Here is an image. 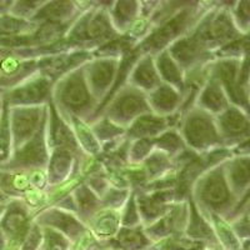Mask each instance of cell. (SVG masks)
Returning <instances> with one entry per match:
<instances>
[{
  "label": "cell",
  "instance_id": "6da1fadb",
  "mask_svg": "<svg viewBox=\"0 0 250 250\" xmlns=\"http://www.w3.org/2000/svg\"><path fill=\"white\" fill-rule=\"evenodd\" d=\"M187 137L189 138V143L191 142L193 146H207L215 140L216 134L214 131V126L209 123V120L204 117H195L189 119L187 124Z\"/></svg>",
  "mask_w": 250,
  "mask_h": 250
},
{
  "label": "cell",
  "instance_id": "7c38bea8",
  "mask_svg": "<svg viewBox=\"0 0 250 250\" xmlns=\"http://www.w3.org/2000/svg\"><path fill=\"white\" fill-rule=\"evenodd\" d=\"M5 207L6 205H0V219H1V216H3L4 211H5Z\"/></svg>",
  "mask_w": 250,
  "mask_h": 250
},
{
  "label": "cell",
  "instance_id": "9c48e42d",
  "mask_svg": "<svg viewBox=\"0 0 250 250\" xmlns=\"http://www.w3.org/2000/svg\"><path fill=\"white\" fill-rule=\"evenodd\" d=\"M140 105H142V102L137 100L135 98H126V99H124L122 102V106L119 108V111L122 110L123 113H124V115H123L124 118L129 117V114H130L131 117V114H133L134 111L139 110V109L142 108Z\"/></svg>",
  "mask_w": 250,
  "mask_h": 250
},
{
  "label": "cell",
  "instance_id": "5b68a950",
  "mask_svg": "<svg viewBox=\"0 0 250 250\" xmlns=\"http://www.w3.org/2000/svg\"><path fill=\"white\" fill-rule=\"evenodd\" d=\"M222 126L227 129L228 133H242V131L247 130L248 128V122L242 114H239L238 111H229L223 117Z\"/></svg>",
  "mask_w": 250,
  "mask_h": 250
},
{
  "label": "cell",
  "instance_id": "30bf717a",
  "mask_svg": "<svg viewBox=\"0 0 250 250\" xmlns=\"http://www.w3.org/2000/svg\"><path fill=\"white\" fill-rule=\"evenodd\" d=\"M9 202V198L5 195V194L1 191V189H0V205H6Z\"/></svg>",
  "mask_w": 250,
  "mask_h": 250
},
{
  "label": "cell",
  "instance_id": "ba28073f",
  "mask_svg": "<svg viewBox=\"0 0 250 250\" xmlns=\"http://www.w3.org/2000/svg\"><path fill=\"white\" fill-rule=\"evenodd\" d=\"M203 100H204L205 105L209 108L211 106L214 109H222L224 106V95L222 94L220 89L216 86V84H211L210 88L205 91Z\"/></svg>",
  "mask_w": 250,
  "mask_h": 250
},
{
  "label": "cell",
  "instance_id": "8fae6325",
  "mask_svg": "<svg viewBox=\"0 0 250 250\" xmlns=\"http://www.w3.org/2000/svg\"><path fill=\"white\" fill-rule=\"evenodd\" d=\"M3 106H4V95H3V91L0 90V115H1V111H3Z\"/></svg>",
  "mask_w": 250,
  "mask_h": 250
},
{
  "label": "cell",
  "instance_id": "3957f363",
  "mask_svg": "<svg viewBox=\"0 0 250 250\" xmlns=\"http://www.w3.org/2000/svg\"><path fill=\"white\" fill-rule=\"evenodd\" d=\"M227 187L223 182L222 176L219 178V174H213L204 187L205 199L213 204H219L227 199Z\"/></svg>",
  "mask_w": 250,
  "mask_h": 250
},
{
  "label": "cell",
  "instance_id": "7a4b0ae2",
  "mask_svg": "<svg viewBox=\"0 0 250 250\" xmlns=\"http://www.w3.org/2000/svg\"><path fill=\"white\" fill-rule=\"evenodd\" d=\"M62 98L69 106L71 105L74 108L80 106V104L85 102L86 98H88V93H86L85 85L83 84L79 78H73L68 83V85L64 88Z\"/></svg>",
  "mask_w": 250,
  "mask_h": 250
},
{
  "label": "cell",
  "instance_id": "8992f818",
  "mask_svg": "<svg viewBox=\"0 0 250 250\" xmlns=\"http://www.w3.org/2000/svg\"><path fill=\"white\" fill-rule=\"evenodd\" d=\"M134 79L137 80L139 86L153 88V86L155 85L156 74L149 60L148 62H142V65L139 64L138 69L135 70V73H134Z\"/></svg>",
  "mask_w": 250,
  "mask_h": 250
},
{
  "label": "cell",
  "instance_id": "277c9868",
  "mask_svg": "<svg viewBox=\"0 0 250 250\" xmlns=\"http://www.w3.org/2000/svg\"><path fill=\"white\" fill-rule=\"evenodd\" d=\"M176 100L178 97L170 86L159 88L155 94H153V104L160 110H171L175 106Z\"/></svg>",
  "mask_w": 250,
  "mask_h": 250
},
{
  "label": "cell",
  "instance_id": "4fadbf2b",
  "mask_svg": "<svg viewBox=\"0 0 250 250\" xmlns=\"http://www.w3.org/2000/svg\"><path fill=\"white\" fill-rule=\"evenodd\" d=\"M225 73H227V74H229V70H227V71H225ZM228 77H229V75H222L223 79H225V78H228ZM234 77H235V75H233V71H231V73H230V79H234Z\"/></svg>",
  "mask_w": 250,
  "mask_h": 250
},
{
  "label": "cell",
  "instance_id": "52a82bcc",
  "mask_svg": "<svg viewBox=\"0 0 250 250\" xmlns=\"http://www.w3.org/2000/svg\"><path fill=\"white\" fill-rule=\"evenodd\" d=\"M159 70H162L163 77L169 82L175 83L180 80V73L176 68V64H174L169 57H165V54H163L159 59Z\"/></svg>",
  "mask_w": 250,
  "mask_h": 250
}]
</instances>
